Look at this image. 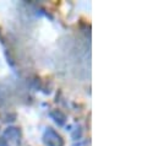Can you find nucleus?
I'll return each mask as SVG.
<instances>
[{"instance_id":"1","label":"nucleus","mask_w":158,"mask_h":146,"mask_svg":"<svg viewBox=\"0 0 158 146\" xmlns=\"http://www.w3.org/2000/svg\"><path fill=\"white\" fill-rule=\"evenodd\" d=\"M43 143L45 146H64L63 136L53 128H47L43 133Z\"/></svg>"},{"instance_id":"2","label":"nucleus","mask_w":158,"mask_h":146,"mask_svg":"<svg viewBox=\"0 0 158 146\" xmlns=\"http://www.w3.org/2000/svg\"><path fill=\"white\" fill-rule=\"evenodd\" d=\"M2 138L7 143L19 144L21 140V130L17 127H7L2 133Z\"/></svg>"},{"instance_id":"3","label":"nucleus","mask_w":158,"mask_h":146,"mask_svg":"<svg viewBox=\"0 0 158 146\" xmlns=\"http://www.w3.org/2000/svg\"><path fill=\"white\" fill-rule=\"evenodd\" d=\"M50 118L58 124V125H64L66 123V115L64 112H61L60 110H53L49 113Z\"/></svg>"},{"instance_id":"4","label":"nucleus","mask_w":158,"mask_h":146,"mask_svg":"<svg viewBox=\"0 0 158 146\" xmlns=\"http://www.w3.org/2000/svg\"><path fill=\"white\" fill-rule=\"evenodd\" d=\"M0 146H9V143L2 136H0Z\"/></svg>"},{"instance_id":"5","label":"nucleus","mask_w":158,"mask_h":146,"mask_svg":"<svg viewBox=\"0 0 158 146\" xmlns=\"http://www.w3.org/2000/svg\"><path fill=\"white\" fill-rule=\"evenodd\" d=\"M2 102H4V101H2V96H1V92H0V107L2 106Z\"/></svg>"}]
</instances>
